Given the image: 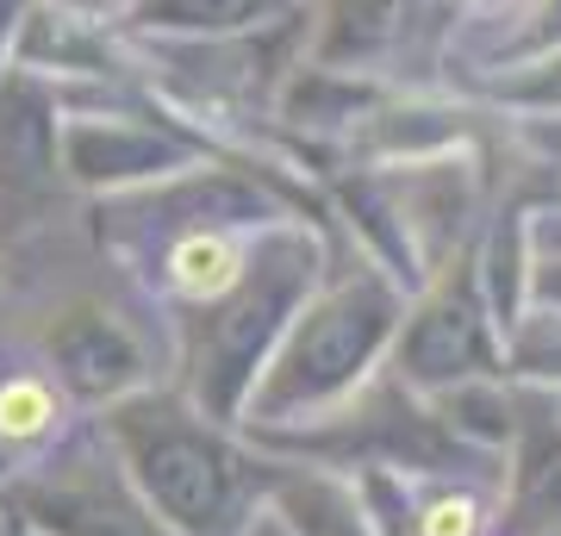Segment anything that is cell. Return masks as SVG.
<instances>
[{"label":"cell","instance_id":"1","mask_svg":"<svg viewBox=\"0 0 561 536\" xmlns=\"http://www.w3.org/2000/svg\"><path fill=\"white\" fill-rule=\"evenodd\" d=\"M262 256V225L250 219H187L150 250V287L169 306H219L250 281Z\"/></svg>","mask_w":561,"mask_h":536},{"label":"cell","instance_id":"2","mask_svg":"<svg viewBox=\"0 0 561 536\" xmlns=\"http://www.w3.org/2000/svg\"><path fill=\"white\" fill-rule=\"evenodd\" d=\"M81 394L44 350H0V456L44 461L76 437Z\"/></svg>","mask_w":561,"mask_h":536},{"label":"cell","instance_id":"3","mask_svg":"<svg viewBox=\"0 0 561 536\" xmlns=\"http://www.w3.org/2000/svg\"><path fill=\"white\" fill-rule=\"evenodd\" d=\"M138 443L144 480H150V499H162V512L181 517V524H206V517H225L231 524V499H238V475L231 461L213 449L194 431H157V443Z\"/></svg>","mask_w":561,"mask_h":536},{"label":"cell","instance_id":"4","mask_svg":"<svg viewBox=\"0 0 561 536\" xmlns=\"http://www.w3.org/2000/svg\"><path fill=\"white\" fill-rule=\"evenodd\" d=\"M412 536H493V493L481 480H419L412 487Z\"/></svg>","mask_w":561,"mask_h":536},{"label":"cell","instance_id":"5","mask_svg":"<svg viewBox=\"0 0 561 536\" xmlns=\"http://www.w3.org/2000/svg\"><path fill=\"white\" fill-rule=\"evenodd\" d=\"M57 368L69 375V387H76L81 399H94V394H119L125 380L138 375V356L125 350L106 324H81L76 338H62L57 350Z\"/></svg>","mask_w":561,"mask_h":536},{"label":"cell","instance_id":"6","mask_svg":"<svg viewBox=\"0 0 561 536\" xmlns=\"http://www.w3.org/2000/svg\"><path fill=\"white\" fill-rule=\"evenodd\" d=\"M275 0H138V20L162 32H231L268 13Z\"/></svg>","mask_w":561,"mask_h":536},{"label":"cell","instance_id":"7","mask_svg":"<svg viewBox=\"0 0 561 536\" xmlns=\"http://www.w3.org/2000/svg\"><path fill=\"white\" fill-rule=\"evenodd\" d=\"M337 44H331V57H343V50H375V44H387L393 32H400L405 20V0H337Z\"/></svg>","mask_w":561,"mask_h":536},{"label":"cell","instance_id":"8","mask_svg":"<svg viewBox=\"0 0 561 536\" xmlns=\"http://www.w3.org/2000/svg\"><path fill=\"white\" fill-rule=\"evenodd\" d=\"M456 7H493V0H456Z\"/></svg>","mask_w":561,"mask_h":536}]
</instances>
